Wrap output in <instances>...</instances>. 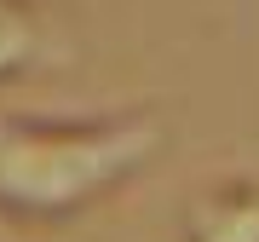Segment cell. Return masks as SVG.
Masks as SVG:
<instances>
[{
	"label": "cell",
	"instance_id": "cell-1",
	"mask_svg": "<svg viewBox=\"0 0 259 242\" xmlns=\"http://www.w3.org/2000/svg\"><path fill=\"white\" fill-rule=\"evenodd\" d=\"M156 110L110 115H0V214L58 225L115 196L161 156Z\"/></svg>",
	"mask_w": 259,
	"mask_h": 242
},
{
	"label": "cell",
	"instance_id": "cell-2",
	"mask_svg": "<svg viewBox=\"0 0 259 242\" xmlns=\"http://www.w3.org/2000/svg\"><path fill=\"white\" fill-rule=\"evenodd\" d=\"M64 58L69 47L40 0H0V81H18L29 69H52Z\"/></svg>",
	"mask_w": 259,
	"mask_h": 242
},
{
	"label": "cell",
	"instance_id": "cell-3",
	"mask_svg": "<svg viewBox=\"0 0 259 242\" xmlns=\"http://www.w3.org/2000/svg\"><path fill=\"white\" fill-rule=\"evenodd\" d=\"M185 242H259V179H231L190 202Z\"/></svg>",
	"mask_w": 259,
	"mask_h": 242
}]
</instances>
